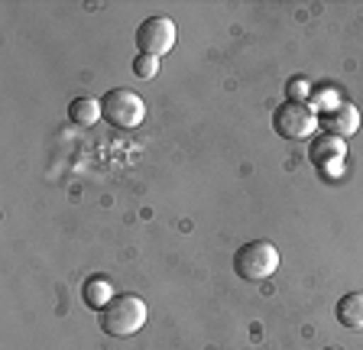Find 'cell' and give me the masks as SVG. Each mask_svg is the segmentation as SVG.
<instances>
[{"label": "cell", "instance_id": "cell-9", "mask_svg": "<svg viewBox=\"0 0 363 350\" xmlns=\"http://www.w3.org/2000/svg\"><path fill=\"white\" fill-rule=\"evenodd\" d=\"M334 315H337V321L347 327V331H360L363 327V292L344 295L337 302V308H334Z\"/></svg>", "mask_w": 363, "mask_h": 350}, {"label": "cell", "instance_id": "cell-12", "mask_svg": "<svg viewBox=\"0 0 363 350\" xmlns=\"http://www.w3.org/2000/svg\"><path fill=\"white\" fill-rule=\"evenodd\" d=\"M292 94H295V101H302L305 94H308V84H305V81H295L292 84Z\"/></svg>", "mask_w": 363, "mask_h": 350}, {"label": "cell", "instance_id": "cell-4", "mask_svg": "<svg viewBox=\"0 0 363 350\" xmlns=\"http://www.w3.org/2000/svg\"><path fill=\"white\" fill-rule=\"evenodd\" d=\"M272 127L282 140H308L318 130V111L305 101H286V104L272 114Z\"/></svg>", "mask_w": 363, "mask_h": 350}, {"label": "cell", "instance_id": "cell-1", "mask_svg": "<svg viewBox=\"0 0 363 350\" xmlns=\"http://www.w3.org/2000/svg\"><path fill=\"white\" fill-rule=\"evenodd\" d=\"M146 324V302L140 295H117L104 312H101V327L111 337H133Z\"/></svg>", "mask_w": 363, "mask_h": 350}, {"label": "cell", "instance_id": "cell-11", "mask_svg": "<svg viewBox=\"0 0 363 350\" xmlns=\"http://www.w3.org/2000/svg\"><path fill=\"white\" fill-rule=\"evenodd\" d=\"M156 72H159V59H152V55H136L133 59V75L136 78H156Z\"/></svg>", "mask_w": 363, "mask_h": 350}, {"label": "cell", "instance_id": "cell-7", "mask_svg": "<svg viewBox=\"0 0 363 350\" xmlns=\"http://www.w3.org/2000/svg\"><path fill=\"white\" fill-rule=\"evenodd\" d=\"M344 156H347V143L337 137H315V143H311V162L315 166H325V169H334L344 162Z\"/></svg>", "mask_w": 363, "mask_h": 350}, {"label": "cell", "instance_id": "cell-8", "mask_svg": "<svg viewBox=\"0 0 363 350\" xmlns=\"http://www.w3.org/2000/svg\"><path fill=\"white\" fill-rule=\"evenodd\" d=\"M82 295H84V305H88V308H94V312H104L107 305L117 298V295H113V286L104 279V276H91V279H84Z\"/></svg>", "mask_w": 363, "mask_h": 350}, {"label": "cell", "instance_id": "cell-3", "mask_svg": "<svg viewBox=\"0 0 363 350\" xmlns=\"http://www.w3.org/2000/svg\"><path fill=\"white\" fill-rule=\"evenodd\" d=\"M101 111H104L107 123L117 130H133L143 123L146 117V104L136 91H127V88H113L101 98Z\"/></svg>", "mask_w": 363, "mask_h": 350}, {"label": "cell", "instance_id": "cell-6", "mask_svg": "<svg viewBox=\"0 0 363 350\" xmlns=\"http://www.w3.org/2000/svg\"><path fill=\"white\" fill-rule=\"evenodd\" d=\"M318 127L325 130L328 137L347 140L360 130V111H357V104H350V101H337V104L318 111Z\"/></svg>", "mask_w": 363, "mask_h": 350}, {"label": "cell", "instance_id": "cell-13", "mask_svg": "<svg viewBox=\"0 0 363 350\" xmlns=\"http://www.w3.org/2000/svg\"><path fill=\"white\" fill-rule=\"evenodd\" d=\"M325 350H340V347H325Z\"/></svg>", "mask_w": 363, "mask_h": 350}, {"label": "cell", "instance_id": "cell-10", "mask_svg": "<svg viewBox=\"0 0 363 350\" xmlns=\"http://www.w3.org/2000/svg\"><path fill=\"white\" fill-rule=\"evenodd\" d=\"M68 117H72V123H78V127H91V123H98L101 117H104V111H101L98 98H75L72 107H68Z\"/></svg>", "mask_w": 363, "mask_h": 350}, {"label": "cell", "instance_id": "cell-5", "mask_svg": "<svg viewBox=\"0 0 363 350\" xmlns=\"http://www.w3.org/2000/svg\"><path fill=\"white\" fill-rule=\"evenodd\" d=\"M172 46H175V23L169 16H146L143 23L136 26V49H140V55L162 59Z\"/></svg>", "mask_w": 363, "mask_h": 350}, {"label": "cell", "instance_id": "cell-2", "mask_svg": "<svg viewBox=\"0 0 363 350\" xmlns=\"http://www.w3.org/2000/svg\"><path fill=\"white\" fill-rule=\"evenodd\" d=\"M234 269L247 282H263L279 269V250L269 240H250L234 253Z\"/></svg>", "mask_w": 363, "mask_h": 350}]
</instances>
